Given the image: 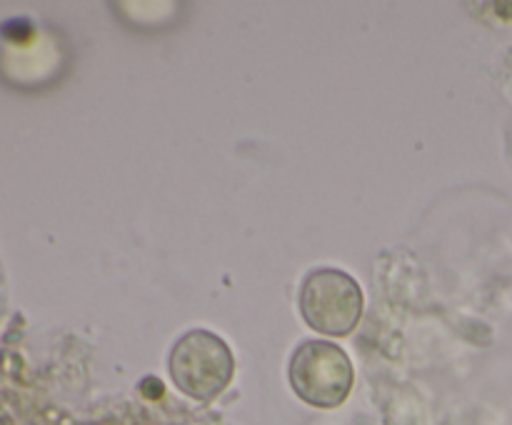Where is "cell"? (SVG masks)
Here are the masks:
<instances>
[{
  "instance_id": "7a4b0ae2",
  "label": "cell",
  "mask_w": 512,
  "mask_h": 425,
  "mask_svg": "<svg viewBox=\"0 0 512 425\" xmlns=\"http://www.w3.org/2000/svg\"><path fill=\"white\" fill-rule=\"evenodd\" d=\"M288 378L303 403L320 410H333L348 400L355 383V370L340 345L328 340H305L290 358Z\"/></svg>"
},
{
  "instance_id": "3957f363",
  "label": "cell",
  "mask_w": 512,
  "mask_h": 425,
  "mask_svg": "<svg viewBox=\"0 0 512 425\" xmlns=\"http://www.w3.org/2000/svg\"><path fill=\"white\" fill-rule=\"evenodd\" d=\"M300 313L313 330L345 338L363 318V290L340 268H315L300 285Z\"/></svg>"
},
{
  "instance_id": "6da1fadb",
  "label": "cell",
  "mask_w": 512,
  "mask_h": 425,
  "mask_svg": "<svg viewBox=\"0 0 512 425\" xmlns=\"http://www.w3.org/2000/svg\"><path fill=\"white\" fill-rule=\"evenodd\" d=\"M168 365L180 393L200 403L218 398L235 373V358L228 343L205 328L188 330L173 345Z\"/></svg>"
}]
</instances>
